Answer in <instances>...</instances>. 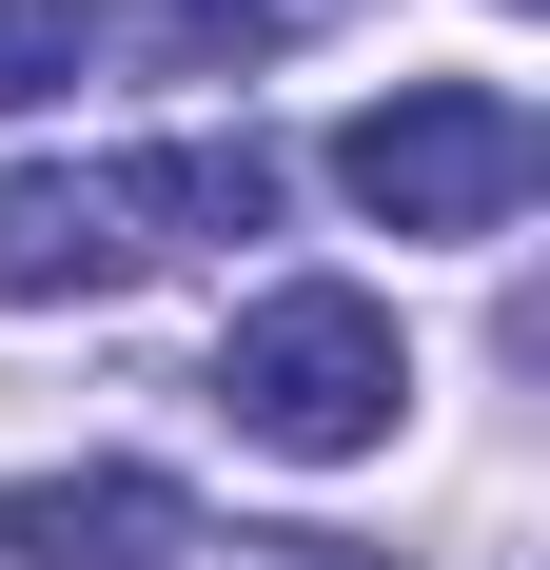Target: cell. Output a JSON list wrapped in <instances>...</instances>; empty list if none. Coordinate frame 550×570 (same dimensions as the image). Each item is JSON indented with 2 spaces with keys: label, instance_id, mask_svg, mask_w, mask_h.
Listing matches in <instances>:
<instances>
[{
  "label": "cell",
  "instance_id": "obj_1",
  "mask_svg": "<svg viewBox=\"0 0 550 570\" xmlns=\"http://www.w3.org/2000/svg\"><path fill=\"white\" fill-rule=\"evenodd\" d=\"M256 217H275V158H256V138H177V158H118V177L20 158V177H0V295H118L138 256L256 236Z\"/></svg>",
  "mask_w": 550,
  "mask_h": 570
},
{
  "label": "cell",
  "instance_id": "obj_2",
  "mask_svg": "<svg viewBox=\"0 0 550 570\" xmlns=\"http://www.w3.org/2000/svg\"><path fill=\"white\" fill-rule=\"evenodd\" d=\"M393 394H413V354H393V315H374L354 276H275L256 315L217 335V413L256 433V453H295V472L374 453V433H393Z\"/></svg>",
  "mask_w": 550,
  "mask_h": 570
},
{
  "label": "cell",
  "instance_id": "obj_3",
  "mask_svg": "<svg viewBox=\"0 0 550 570\" xmlns=\"http://www.w3.org/2000/svg\"><path fill=\"white\" fill-rule=\"evenodd\" d=\"M531 177H550V138H531V99H492V79H393V99L334 138V197H354L374 236H511Z\"/></svg>",
  "mask_w": 550,
  "mask_h": 570
},
{
  "label": "cell",
  "instance_id": "obj_4",
  "mask_svg": "<svg viewBox=\"0 0 550 570\" xmlns=\"http://www.w3.org/2000/svg\"><path fill=\"white\" fill-rule=\"evenodd\" d=\"M158 551H197L177 472H20L0 492V570H158Z\"/></svg>",
  "mask_w": 550,
  "mask_h": 570
},
{
  "label": "cell",
  "instance_id": "obj_5",
  "mask_svg": "<svg viewBox=\"0 0 550 570\" xmlns=\"http://www.w3.org/2000/svg\"><path fill=\"white\" fill-rule=\"evenodd\" d=\"M354 0H118V59L138 79H256V59H295V40H334Z\"/></svg>",
  "mask_w": 550,
  "mask_h": 570
},
{
  "label": "cell",
  "instance_id": "obj_6",
  "mask_svg": "<svg viewBox=\"0 0 550 570\" xmlns=\"http://www.w3.org/2000/svg\"><path fill=\"white\" fill-rule=\"evenodd\" d=\"M79 79V0H0V118H40Z\"/></svg>",
  "mask_w": 550,
  "mask_h": 570
}]
</instances>
